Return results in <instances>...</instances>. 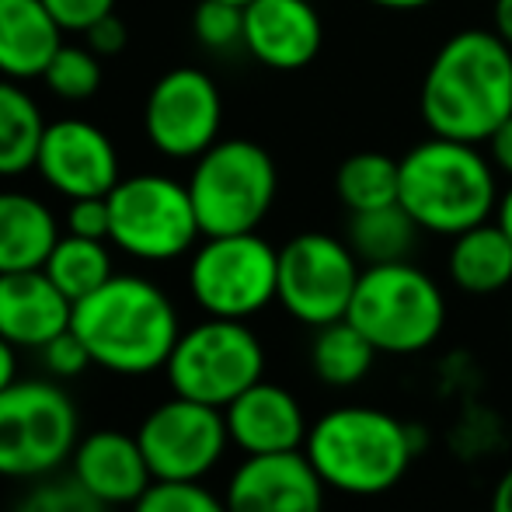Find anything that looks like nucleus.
I'll list each match as a JSON object with an SVG mask.
<instances>
[{"label":"nucleus","mask_w":512,"mask_h":512,"mask_svg":"<svg viewBox=\"0 0 512 512\" xmlns=\"http://www.w3.org/2000/svg\"><path fill=\"white\" fill-rule=\"evenodd\" d=\"M432 136L481 143L512 115V49L492 28H464L432 56L418 95Z\"/></svg>","instance_id":"f257e3e1"},{"label":"nucleus","mask_w":512,"mask_h":512,"mask_svg":"<svg viewBox=\"0 0 512 512\" xmlns=\"http://www.w3.org/2000/svg\"><path fill=\"white\" fill-rule=\"evenodd\" d=\"M70 331L84 342L91 363L122 377H143L168 366L182 335L171 297L143 276H112L77 300Z\"/></svg>","instance_id":"f03ea898"},{"label":"nucleus","mask_w":512,"mask_h":512,"mask_svg":"<svg viewBox=\"0 0 512 512\" xmlns=\"http://www.w3.org/2000/svg\"><path fill=\"white\" fill-rule=\"evenodd\" d=\"M398 203L429 234H464L499 206L492 157L481 154L478 143L429 136L401 157Z\"/></svg>","instance_id":"7ed1b4c3"},{"label":"nucleus","mask_w":512,"mask_h":512,"mask_svg":"<svg viewBox=\"0 0 512 512\" xmlns=\"http://www.w3.org/2000/svg\"><path fill=\"white\" fill-rule=\"evenodd\" d=\"M321 481L345 495H384L405 478L415 439L405 422L380 408H335L314 422L304 443Z\"/></svg>","instance_id":"20e7f679"},{"label":"nucleus","mask_w":512,"mask_h":512,"mask_svg":"<svg viewBox=\"0 0 512 512\" xmlns=\"http://www.w3.org/2000/svg\"><path fill=\"white\" fill-rule=\"evenodd\" d=\"M345 317L377 352L411 356L439 338L446 324V297L436 279L411 262L366 265Z\"/></svg>","instance_id":"39448f33"},{"label":"nucleus","mask_w":512,"mask_h":512,"mask_svg":"<svg viewBox=\"0 0 512 512\" xmlns=\"http://www.w3.org/2000/svg\"><path fill=\"white\" fill-rule=\"evenodd\" d=\"M279 192L272 154L255 140H216L196 157L189 196L203 237L258 230Z\"/></svg>","instance_id":"423d86ee"},{"label":"nucleus","mask_w":512,"mask_h":512,"mask_svg":"<svg viewBox=\"0 0 512 512\" xmlns=\"http://www.w3.org/2000/svg\"><path fill=\"white\" fill-rule=\"evenodd\" d=\"M77 405L53 380H14L0 391V478H46L77 450Z\"/></svg>","instance_id":"0eeeda50"},{"label":"nucleus","mask_w":512,"mask_h":512,"mask_svg":"<svg viewBox=\"0 0 512 512\" xmlns=\"http://www.w3.org/2000/svg\"><path fill=\"white\" fill-rule=\"evenodd\" d=\"M168 380L178 398L227 408L265 373V349L244 321L209 317L182 331L168 359Z\"/></svg>","instance_id":"6e6552de"},{"label":"nucleus","mask_w":512,"mask_h":512,"mask_svg":"<svg viewBox=\"0 0 512 512\" xmlns=\"http://www.w3.org/2000/svg\"><path fill=\"white\" fill-rule=\"evenodd\" d=\"M108 241L140 262H171L203 237L189 185L168 175L119 178L108 192Z\"/></svg>","instance_id":"1a4fd4ad"},{"label":"nucleus","mask_w":512,"mask_h":512,"mask_svg":"<svg viewBox=\"0 0 512 512\" xmlns=\"http://www.w3.org/2000/svg\"><path fill=\"white\" fill-rule=\"evenodd\" d=\"M192 300L209 317L248 321L279 293V251L258 230L206 237L189 262Z\"/></svg>","instance_id":"9d476101"},{"label":"nucleus","mask_w":512,"mask_h":512,"mask_svg":"<svg viewBox=\"0 0 512 512\" xmlns=\"http://www.w3.org/2000/svg\"><path fill=\"white\" fill-rule=\"evenodd\" d=\"M363 276L356 251L331 234H297L279 248L276 300L300 324L324 328L349 314L352 293Z\"/></svg>","instance_id":"9b49d317"},{"label":"nucleus","mask_w":512,"mask_h":512,"mask_svg":"<svg viewBox=\"0 0 512 512\" xmlns=\"http://www.w3.org/2000/svg\"><path fill=\"white\" fill-rule=\"evenodd\" d=\"M223 98L216 81L199 67H175L154 81L143 105V133L157 154L196 161L220 140Z\"/></svg>","instance_id":"f8f14e48"},{"label":"nucleus","mask_w":512,"mask_h":512,"mask_svg":"<svg viewBox=\"0 0 512 512\" xmlns=\"http://www.w3.org/2000/svg\"><path fill=\"white\" fill-rule=\"evenodd\" d=\"M136 439L154 481H199L220 464L230 432L223 408L175 394L143 418Z\"/></svg>","instance_id":"ddd939ff"},{"label":"nucleus","mask_w":512,"mask_h":512,"mask_svg":"<svg viewBox=\"0 0 512 512\" xmlns=\"http://www.w3.org/2000/svg\"><path fill=\"white\" fill-rule=\"evenodd\" d=\"M35 171L63 199L108 196L119 185V150L112 136L84 119L49 122Z\"/></svg>","instance_id":"4468645a"},{"label":"nucleus","mask_w":512,"mask_h":512,"mask_svg":"<svg viewBox=\"0 0 512 512\" xmlns=\"http://www.w3.org/2000/svg\"><path fill=\"white\" fill-rule=\"evenodd\" d=\"M324 481L307 453L248 457L227 485V512H324Z\"/></svg>","instance_id":"2eb2a0df"},{"label":"nucleus","mask_w":512,"mask_h":512,"mask_svg":"<svg viewBox=\"0 0 512 512\" xmlns=\"http://www.w3.org/2000/svg\"><path fill=\"white\" fill-rule=\"evenodd\" d=\"M324 42L321 14L310 0H251L244 4V49L269 70H304Z\"/></svg>","instance_id":"dca6fc26"},{"label":"nucleus","mask_w":512,"mask_h":512,"mask_svg":"<svg viewBox=\"0 0 512 512\" xmlns=\"http://www.w3.org/2000/svg\"><path fill=\"white\" fill-rule=\"evenodd\" d=\"M230 443L241 446L248 457L262 453H290L307 443V418L300 401L286 387L258 380L241 398L223 408Z\"/></svg>","instance_id":"f3484780"},{"label":"nucleus","mask_w":512,"mask_h":512,"mask_svg":"<svg viewBox=\"0 0 512 512\" xmlns=\"http://www.w3.org/2000/svg\"><path fill=\"white\" fill-rule=\"evenodd\" d=\"M70 317L74 304L46 276V269L0 276V335L14 349H42L70 328Z\"/></svg>","instance_id":"a211bd4d"},{"label":"nucleus","mask_w":512,"mask_h":512,"mask_svg":"<svg viewBox=\"0 0 512 512\" xmlns=\"http://www.w3.org/2000/svg\"><path fill=\"white\" fill-rule=\"evenodd\" d=\"M70 460L74 478L105 506H133L154 485L140 439L119 429H98L84 436Z\"/></svg>","instance_id":"6ab92c4d"},{"label":"nucleus","mask_w":512,"mask_h":512,"mask_svg":"<svg viewBox=\"0 0 512 512\" xmlns=\"http://www.w3.org/2000/svg\"><path fill=\"white\" fill-rule=\"evenodd\" d=\"M60 21L42 0H0V77L35 81L63 46Z\"/></svg>","instance_id":"aec40b11"},{"label":"nucleus","mask_w":512,"mask_h":512,"mask_svg":"<svg viewBox=\"0 0 512 512\" xmlns=\"http://www.w3.org/2000/svg\"><path fill=\"white\" fill-rule=\"evenodd\" d=\"M60 241L53 209L28 192H0V276L42 269Z\"/></svg>","instance_id":"412c9836"},{"label":"nucleus","mask_w":512,"mask_h":512,"mask_svg":"<svg viewBox=\"0 0 512 512\" xmlns=\"http://www.w3.org/2000/svg\"><path fill=\"white\" fill-rule=\"evenodd\" d=\"M450 279L457 290L471 297H488L512 283V237L495 223H478L453 237Z\"/></svg>","instance_id":"4be33fe9"},{"label":"nucleus","mask_w":512,"mask_h":512,"mask_svg":"<svg viewBox=\"0 0 512 512\" xmlns=\"http://www.w3.org/2000/svg\"><path fill=\"white\" fill-rule=\"evenodd\" d=\"M49 122L21 81L0 77V178H18L35 168Z\"/></svg>","instance_id":"5701e85b"},{"label":"nucleus","mask_w":512,"mask_h":512,"mask_svg":"<svg viewBox=\"0 0 512 512\" xmlns=\"http://www.w3.org/2000/svg\"><path fill=\"white\" fill-rule=\"evenodd\" d=\"M373 359H377V349L349 317L317 328L314 345H310V366L317 380L328 387L359 384L373 370Z\"/></svg>","instance_id":"b1692460"},{"label":"nucleus","mask_w":512,"mask_h":512,"mask_svg":"<svg viewBox=\"0 0 512 512\" xmlns=\"http://www.w3.org/2000/svg\"><path fill=\"white\" fill-rule=\"evenodd\" d=\"M418 230L422 227L411 220L408 209L401 203L363 209V213H352L349 220V248L366 265L408 262Z\"/></svg>","instance_id":"393cba45"},{"label":"nucleus","mask_w":512,"mask_h":512,"mask_svg":"<svg viewBox=\"0 0 512 512\" xmlns=\"http://www.w3.org/2000/svg\"><path fill=\"white\" fill-rule=\"evenodd\" d=\"M335 192L349 213L380 209L398 203L401 192V161L380 150H359L345 157L335 171Z\"/></svg>","instance_id":"a878e982"},{"label":"nucleus","mask_w":512,"mask_h":512,"mask_svg":"<svg viewBox=\"0 0 512 512\" xmlns=\"http://www.w3.org/2000/svg\"><path fill=\"white\" fill-rule=\"evenodd\" d=\"M46 276L60 286V293L77 304L88 293H95L98 286H105L112 272V255H108V244L95 241V237H77V234H60L49 262L42 265Z\"/></svg>","instance_id":"bb28decb"},{"label":"nucleus","mask_w":512,"mask_h":512,"mask_svg":"<svg viewBox=\"0 0 512 512\" xmlns=\"http://www.w3.org/2000/svg\"><path fill=\"white\" fill-rule=\"evenodd\" d=\"M102 77H105L102 56H98L88 42H84V46L63 42L53 60H49L42 81H46V88L53 91L56 98H63V102H88V98H95L98 88H102Z\"/></svg>","instance_id":"cd10ccee"},{"label":"nucleus","mask_w":512,"mask_h":512,"mask_svg":"<svg viewBox=\"0 0 512 512\" xmlns=\"http://www.w3.org/2000/svg\"><path fill=\"white\" fill-rule=\"evenodd\" d=\"M192 32L213 53L244 46V7L227 0H199L192 14Z\"/></svg>","instance_id":"c85d7f7f"},{"label":"nucleus","mask_w":512,"mask_h":512,"mask_svg":"<svg viewBox=\"0 0 512 512\" xmlns=\"http://www.w3.org/2000/svg\"><path fill=\"white\" fill-rule=\"evenodd\" d=\"M133 512H227V502L199 481H154L133 502Z\"/></svg>","instance_id":"c756f323"},{"label":"nucleus","mask_w":512,"mask_h":512,"mask_svg":"<svg viewBox=\"0 0 512 512\" xmlns=\"http://www.w3.org/2000/svg\"><path fill=\"white\" fill-rule=\"evenodd\" d=\"M14 512H108V506L95 499L77 478H56L35 485Z\"/></svg>","instance_id":"7c9ffc66"},{"label":"nucleus","mask_w":512,"mask_h":512,"mask_svg":"<svg viewBox=\"0 0 512 512\" xmlns=\"http://www.w3.org/2000/svg\"><path fill=\"white\" fill-rule=\"evenodd\" d=\"M39 352H42V363H46V370L53 373V377H60V380L77 377V373H84L88 366H95V363H91V356H88V349H84V342L70 328L63 331V335H56L53 342L42 345Z\"/></svg>","instance_id":"2f4dec72"},{"label":"nucleus","mask_w":512,"mask_h":512,"mask_svg":"<svg viewBox=\"0 0 512 512\" xmlns=\"http://www.w3.org/2000/svg\"><path fill=\"white\" fill-rule=\"evenodd\" d=\"M108 230H112V216H108V196L70 199V206H67V234L108 241Z\"/></svg>","instance_id":"473e14b6"},{"label":"nucleus","mask_w":512,"mask_h":512,"mask_svg":"<svg viewBox=\"0 0 512 512\" xmlns=\"http://www.w3.org/2000/svg\"><path fill=\"white\" fill-rule=\"evenodd\" d=\"M63 32H88L98 18L115 11V0H42Z\"/></svg>","instance_id":"72a5a7b5"},{"label":"nucleus","mask_w":512,"mask_h":512,"mask_svg":"<svg viewBox=\"0 0 512 512\" xmlns=\"http://www.w3.org/2000/svg\"><path fill=\"white\" fill-rule=\"evenodd\" d=\"M84 42H88V46L95 49L102 60H108V56H119L122 49H126V42H129L126 21H122L115 11L105 14V18H98L95 25L84 32Z\"/></svg>","instance_id":"f704fd0d"},{"label":"nucleus","mask_w":512,"mask_h":512,"mask_svg":"<svg viewBox=\"0 0 512 512\" xmlns=\"http://www.w3.org/2000/svg\"><path fill=\"white\" fill-rule=\"evenodd\" d=\"M485 143H488V157H492L495 171H502V175L512 178V115L495 129L492 136H488Z\"/></svg>","instance_id":"c9c22d12"},{"label":"nucleus","mask_w":512,"mask_h":512,"mask_svg":"<svg viewBox=\"0 0 512 512\" xmlns=\"http://www.w3.org/2000/svg\"><path fill=\"white\" fill-rule=\"evenodd\" d=\"M492 32L512 49V0H495L492 4Z\"/></svg>","instance_id":"e433bc0d"},{"label":"nucleus","mask_w":512,"mask_h":512,"mask_svg":"<svg viewBox=\"0 0 512 512\" xmlns=\"http://www.w3.org/2000/svg\"><path fill=\"white\" fill-rule=\"evenodd\" d=\"M18 380V349L0 335V391Z\"/></svg>","instance_id":"4c0bfd02"},{"label":"nucleus","mask_w":512,"mask_h":512,"mask_svg":"<svg viewBox=\"0 0 512 512\" xmlns=\"http://www.w3.org/2000/svg\"><path fill=\"white\" fill-rule=\"evenodd\" d=\"M492 512H512V467L499 478L492 492Z\"/></svg>","instance_id":"58836bf2"},{"label":"nucleus","mask_w":512,"mask_h":512,"mask_svg":"<svg viewBox=\"0 0 512 512\" xmlns=\"http://www.w3.org/2000/svg\"><path fill=\"white\" fill-rule=\"evenodd\" d=\"M366 4L380 7V11H422V7L436 4V0H366Z\"/></svg>","instance_id":"ea45409f"},{"label":"nucleus","mask_w":512,"mask_h":512,"mask_svg":"<svg viewBox=\"0 0 512 512\" xmlns=\"http://www.w3.org/2000/svg\"><path fill=\"white\" fill-rule=\"evenodd\" d=\"M495 216H499V227L512 237V185L499 196V206H495Z\"/></svg>","instance_id":"a19ab883"},{"label":"nucleus","mask_w":512,"mask_h":512,"mask_svg":"<svg viewBox=\"0 0 512 512\" xmlns=\"http://www.w3.org/2000/svg\"><path fill=\"white\" fill-rule=\"evenodd\" d=\"M227 4H241L244 7V4H251V0H227Z\"/></svg>","instance_id":"79ce46f5"}]
</instances>
